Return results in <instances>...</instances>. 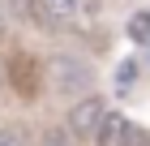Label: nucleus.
<instances>
[{
	"mask_svg": "<svg viewBox=\"0 0 150 146\" xmlns=\"http://www.w3.org/2000/svg\"><path fill=\"white\" fill-rule=\"evenodd\" d=\"M107 116V108H103V99H81V103H73V112H69V129L77 137H94L99 133V120Z\"/></svg>",
	"mask_w": 150,
	"mask_h": 146,
	"instance_id": "obj_1",
	"label": "nucleus"
},
{
	"mask_svg": "<svg viewBox=\"0 0 150 146\" xmlns=\"http://www.w3.org/2000/svg\"><path fill=\"white\" fill-rule=\"evenodd\" d=\"M129 133H133V129H129L125 116H120V112H107L103 120H99L94 142H99V146H125V142H129Z\"/></svg>",
	"mask_w": 150,
	"mask_h": 146,
	"instance_id": "obj_2",
	"label": "nucleus"
},
{
	"mask_svg": "<svg viewBox=\"0 0 150 146\" xmlns=\"http://www.w3.org/2000/svg\"><path fill=\"white\" fill-rule=\"evenodd\" d=\"M39 13H43L47 22L64 26V22H73V17H77V0H39Z\"/></svg>",
	"mask_w": 150,
	"mask_h": 146,
	"instance_id": "obj_3",
	"label": "nucleus"
},
{
	"mask_svg": "<svg viewBox=\"0 0 150 146\" xmlns=\"http://www.w3.org/2000/svg\"><path fill=\"white\" fill-rule=\"evenodd\" d=\"M129 34H133L137 43H150V13H137V17L129 22Z\"/></svg>",
	"mask_w": 150,
	"mask_h": 146,
	"instance_id": "obj_4",
	"label": "nucleus"
},
{
	"mask_svg": "<svg viewBox=\"0 0 150 146\" xmlns=\"http://www.w3.org/2000/svg\"><path fill=\"white\" fill-rule=\"evenodd\" d=\"M43 146H69V142H64V133H56V129H47V133H43Z\"/></svg>",
	"mask_w": 150,
	"mask_h": 146,
	"instance_id": "obj_5",
	"label": "nucleus"
},
{
	"mask_svg": "<svg viewBox=\"0 0 150 146\" xmlns=\"http://www.w3.org/2000/svg\"><path fill=\"white\" fill-rule=\"evenodd\" d=\"M0 146H22V142H17L13 133H0Z\"/></svg>",
	"mask_w": 150,
	"mask_h": 146,
	"instance_id": "obj_6",
	"label": "nucleus"
},
{
	"mask_svg": "<svg viewBox=\"0 0 150 146\" xmlns=\"http://www.w3.org/2000/svg\"><path fill=\"white\" fill-rule=\"evenodd\" d=\"M0 39H4V26H0Z\"/></svg>",
	"mask_w": 150,
	"mask_h": 146,
	"instance_id": "obj_7",
	"label": "nucleus"
}]
</instances>
